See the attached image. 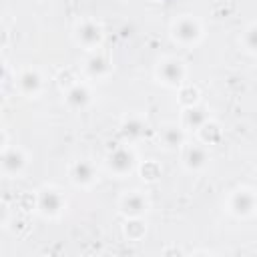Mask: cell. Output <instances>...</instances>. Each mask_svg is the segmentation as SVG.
Returning a JSON list of instances; mask_svg holds the SVG:
<instances>
[{
  "label": "cell",
  "mask_w": 257,
  "mask_h": 257,
  "mask_svg": "<svg viewBox=\"0 0 257 257\" xmlns=\"http://www.w3.org/2000/svg\"><path fill=\"white\" fill-rule=\"evenodd\" d=\"M201 34H203V28H201L199 20L193 16H181L173 24V36L181 44H195V42H199Z\"/></svg>",
  "instance_id": "obj_1"
},
{
  "label": "cell",
  "mask_w": 257,
  "mask_h": 257,
  "mask_svg": "<svg viewBox=\"0 0 257 257\" xmlns=\"http://www.w3.org/2000/svg\"><path fill=\"white\" fill-rule=\"evenodd\" d=\"M229 211L239 219L251 217L255 213V193H253V189H247V187L237 189L229 199Z\"/></svg>",
  "instance_id": "obj_2"
},
{
  "label": "cell",
  "mask_w": 257,
  "mask_h": 257,
  "mask_svg": "<svg viewBox=\"0 0 257 257\" xmlns=\"http://www.w3.org/2000/svg\"><path fill=\"white\" fill-rule=\"evenodd\" d=\"M159 80L167 86H179L185 80V64L179 58H165L157 68Z\"/></svg>",
  "instance_id": "obj_3"
},
{
  "label": "cell",
  "mask_w": 257,
  "mask_h": 257,
  "mask_svg": "<svg viewBox=\"0 0 257 257\" xmlns=\"http://www.w3.org/2000/svg\"><path fill=\"white\" fill-rule=\"evenodd\" d=\"M36 207H38L42 217H56L64 209V199L56 189H42L38 193Z\"/></svg>",
  "instance_id": "obj_4"
},
{
  "label": "cell",
  "mask_w": 257,
  "mask_h": 257,
  "mask_svg": "<svg viewBox=\"0 0 257 257\" xmlns=\"http://www.w3.org/2000/svg\"><path fill=\"white\" fill-rule=\"evenodd\" d=\"M0 169L6 177H18L26 169V155L20 149H6L0 155Z\"/></svg>",
  "instance_id": "obj_5"
},
{
  "label": "cell",
  "mask_w": 257,
  "mask_h": 257,
  "mask_svg": "<svg viewBox=\"0 0 257 257\" xmlns=\"http://www.w3.org/2000/svg\"><path fill=\"white\" fill-rule=\"evenodd\" d=\"M106 165H108V169H110L114 175H126V173H131L133 167H135V155H133V151L122 149V147H120V149H114V151L108 155Z\"/></svg>",
  "instance_id": "obj_6"
},
{
  "label": "cell",
  "mask_w": 257,
  "mask_h": 257,
  "mask_svg": "<svg viewBox=\"0 0 257 257\" xmlns=\"http://www.w3.org/2000/svg\"><path fill=\"white\" fill-rule=\"evenodd\" d=\"M118 207H120V213H122L124 217L133 219V217H141V215L147 211L149 203H147L145 195H141L139 191H131V193H126V195L120 197Z\"/></svg>",
  "instance_id": "obj_7"
},
{
  "label": "cell",
  "mask_w": 257,
  "mask_h": 257,
  "mask_svg": "<svg viewBox=\"0 0 257 257\" xmlns=\"http://www.w3.org/2000/svg\"><path fill=\"white\" fill-rule=\"evenodd\" d=\"M102 40V28L92 22V20H84L76 26V42L82 44L84 48H92L98 46Z\"/></svg>",
  "instance_id": "obj_8"
},
{
  "label": "cell",
  "mask_w": 257,
  "mask_h": 257,
  "mask_svg": "<svg viewBox=\"0 0 257 257\" xmlns=\"http://www.w3.org/2000/svg\"><path fill=\"white\" fill-rule=\"evenodd\" d=\"M70 181L78 187H90L96 181V169L90 161H76L70 165Z\"/></svg>",
  "instance_id": "obj_9"
},
{
  "label": "cell",
  "mask_w": 257,
  "mask_h": 257,
  "mask_svg": "<svg viewBox=\"0 0 257 257\" xmlns=\"http://www.w3.org/2000/svg\"><path fill=\"white\" fill-rule=\"evenodd\" d=\"M16 84H18V90H20L22 94H26V96H36V94L42 90V76H40L36 70L26 68V70H22V72L18 74Z\"/></svg>",
  "instance_id": "obj_10"
},
{
  "label": "cell",
  "mask_w": 257,
  "mask_h": 257,
  "mask_svg": "<svg viewBox=\"0 0 257 257\" xmlns=\"http://www.w3.org/2000/svg\"><path fill=\"white\" fill-rule=\"evenodd\" d=\"M64 100H66V104H68L70 108L82 110V108H86L88 102H90V90H88V86H84V84H72V86L66 90Z\"/></svg>",
  "instance_id": "obj_11"
},
{
  "label": "cell",
  "mask_w": 257,
  "mask_h": 257,
  "mask_svg": "<svg viewBox=\"0 0 257 257\" xmlns=\"http://www.w3.org/2000/svg\"><path fill=\"white\" fill-rule=\"evenodd\" d=\"M207 161H209V155H207V151H205L203 147H199V145H191V147H187L185 153H183V163H185V167H187L189 171H201V169L207 165Z\"/></svg>",
  "instance_id": "obj_12"
},
{
  "label": "cell",
  "mask_w": 257,
  "mask_h": 257,
  "mask_svg": "<svg viewBox=\"0 0 257 257\" xmlns=\"http://www.w3.org/2000/svg\"><path fill=\"white\" fill-rule=\"evenodd\" d=\"M84 70L92 78H104L110 72V60L104 54H92L84 62Z\"/></svg>",
  "instance_id": "obj_13"
},
{
  "label": "cell",
  "mask_w": 257,
  "mask_h": 257,
  "mask_svg": "<svg viewBox=\"0 0 257 257\" xmlns=\"http://www.w3.org/2000/svg\"><path fill=\"white\" fill-rule=\"evenodd\" d=\"M207 120H209L207 108H205V106H199V104L187 106V110H185V114H183V124H185V128H195V131H199Z\"/></svg>",
  "instance_id": "obj_14"
},
{
  "label": "cell",
  "mask_w": 257,
  "mask_h": 257,
  "mask_svg": "<svg viewBox=\"0 0 257 257\" xmlns=\"http://www.w3.org/2000/svg\"><path fill=\"white\" fill-rule=\"evenodd\" d=\"M120 133H122V137H124L126 141H139V139L147 133V122H145L143 118H139V116H128V118L122 122Z\"/></svg>",
  "instance_id": "obj_15"
},
{
  "label": "cell",
  "mask_w": 257,
  "mask_h": 257,
  "mask_svg": "<svg viewBox=\"0 0 257 257\" xmlns=\"http://www.w3.org/2000/svg\"><path fill=\"white\" fill-rule=\"evenodd\" d=\"M161 139H163V143H165L169 149H175V147H179V145L185 143V133H183V128L177 126V124H167V126L161 131Z\"/></svg>",
  "instance_id": "obj_16"
},
{
  "label": "cell",
  "mask_w": 257,
  "mask_h": 257,
  "mask_svg": "<svg viewBox=\"0 0 257 257\" xmlns=\"http://www.w3.org/2000/svg\"><path fill=\"white\" fill-rule=\"evenodd\" d=\"M199 135H201V139H203L205 143H209V145L221 141V128H219L217 122H211V120H207V122L199 128Z\"/></svg>",
  "instance_id": "obj_17"
},
{
  "label": "cell",
  "mask_w": 257,
  "mask_h": 257,
  "mask_svg": "<svg viewBox=\"0 0 257 257\" xmlns=\"http://www.w3.org/2000/svg\"><path fill=\"white\" fill-rule=\"evenodd\" d=\"M241 44L247 48L249 54H255V48H257V26L255 24H249V28L243 32Z\"/></svg>",
  "instance_id": "obj_18"
},
{
  "label": "cell",
  "mask_w": 257,
  "mask_h": 257,
  "mask_svg": "<svg viewBox=\"0 0 257 257\" xmlns=\"http://www.w3.org/2000/svg\"><path fill=\"white\" fill-rule=\"evenodd\" d=\"M126 235L131 237V239H141L143 235H145V225L139 221V217H133L128 223H126Z\"/></svg>",
  "instance_id": "obj_19"
},
{
  "label": "cell",
  "mask_w": 257,
  "mask_h": 257,
  "mask_svg": "<svg viewBox=\"0 0 257 257\" xmlns=\"http://www.w3.org/2000/svg\"><path fill=\"white\" fill-rule=\"evenodd\" d=\"M197 98H199V90L195 88V86H185V88H181V102L185 104V106H191V104H197Z\"/></svg>",
  "instance_id": "obj_20"
},
{
  "label": "cell",
  "mask_w": 257,
  "mask_h": 257,
  "mask_svg": "<svg viewBox=\"0 0 257 257\" xmlns=\"http://www.w3.org/2000/svg\"><path fill=\"white\" fill-rule=\"evenodd\" d=\"M6 219H8V207L4 201H0V225H4Z\"/></svg>",
  "instance_id": "obj_21"
},
{
  "label": "cell",
  "mask_w": 257,
  "mask_h": 257,
  "mask_svg": "<svg viewBox=\"0 0 257 257\" xmlns=\"http://www.w3.org/2000/svg\"><path fill=\"white\" fill-rule=\"evenodd\" d=\"M6 78V66H4V62L0 60V82Z\"/></svg>",
  "instance_id": "obj_22"
},
{
  "label": "cell",
  "mask_w": 257,
  "mask_h": 257,
  "mask_svg": "<svg viewBox=\"0 0 257 257\" xmlns=\"http://www.w3.org/2000/svg\"><path fill=\"white\" fill-rule=\"evenodd\" d=\"M6 147V135H4V131L0 128V151Z\"/></svg>",
  "instance_id": "obj_23"
},
{
  "label": "cell",
  "mask_w": 257,
  "mask_h": 257,
  "mask_svg": "<svg viewBox=\"0 0 257 257\" xmlns=\"http://www.w3.org/2000/svg\"><path fill=\"white\" fill-rule=\"evenodd\" d=\"M0 106H2V94H0Z\"/></svg>",
  "instance_id": "obj_24"
}]
</instances>
